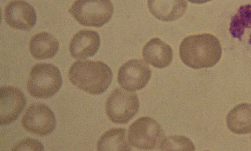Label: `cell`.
Returning a JSON list of instances; mask_svg holds the SVG:
<instances>
[{"label":"cell","instance_id":"cell-16","mask_svg":"<svg viewBox=\"0 0 251 151\" xmlns=\"http://www.w3.org/2000/svg\"><path fill=\"white\" fill-rule=\"evenodd\" d=\"M228 129L238 135H246L251 132V104L243 103L238 104L230 110L226 118Z\"/></svg>","mask_w":251,"mask_h":151},{"label":"cell","instance_id":"cell-11","mask_svg":"<svg viewBox=\"0 0 251 151\" xmlns=\"http://www.w3.org/2000/svg\"><path fill=\"white\" fill-rule=\"evenodd\" d=\"M99 34L93 30H81L71 40L69 50L71 55L76 59H86L94 57L100 48Z\"/></svg>","mask_w":251,"mask_h":151},{"label":"cell","instance_id":"cell-12","mask_svg":"<svg viewBox=\"0 0 251 151\" xmlns=\"http://www.w3.org/2000/svg\"><path fill=\"white\" fill-rule=\"evenodd\" d=\"M142 55L146 63L155 68L163 69L172 63L174 54L171 45L159 38H153L145 44Z\"/></svg>","mask_w":251,"mask_h":151},{"label":"cell","instance_id":"cell-3","mask_svg":"<svg viewBox=\"0 0 251 151\" xmlns=\"http://www.w3.org/2000/svg\"><path fill=\"white\" fill-rule=\"evenodd\" d=\"M62 77L56 66L51 64H39L31 68L27 89L32 97L50 98L61 89Z\"/></svg>","mask_w":251,"mask_h":151},{"label":"cell","instance_id":"cell-6","mask_svg":"<svg viewBox=\"0 0 251 151\" xmlns=\"http://www.w3.org/2000/svg\"><path fill=\"white\" fill-rule=\"evenodd\" d=\"M139 108L137 95L120 88L111 93L105 104L106 114L115 124L128 123L137 114Z\"/></svg>","mask_w":251,"mask_h":151},{"label":"cell","instance_id":"cell-10","mask_svg":"<svg viewBox=\"0 0 251 151\" xmlns=\"http://www.w3.org/2000/svg\"><path fill=\"white\" fill-rule=\"evenodd\" d=\"M4 19L10 28L29 31L36 24L37 15L33 6L25 0H13L6 5Z\"/></svg>","mask_w":251,"mask_h":151},{"label":"cell","instance_id":"cell-13","mask_svg":"<svg viewBox=\"0 0 251 151\" xmlns=\"http://www.w3.org/2000/svg\"><path fill=\"white\" fill-rule=\"evenodd\" d=\"M149 10L162 22H175L184 15L188 8L186 0H148Z\"/></svg>","mask_w":251,"mask_h":151},{"label":"cell","instance_id":"cell-15","mask_svg":"<svg viewBox=\"0 0 251 151\" xmlns=\"http://www.w3.org/2000/svg\"><path fill=\"white\" fill-rule=\"evenodd\" d=\"M58 49L57 39L48 32L36 34L30 40V53L35 59H51L57 54Z\"/></svg>","mask_w":251,"mask_h":151},{"label":"cell","instance_id":"cell-14","mask_svg":"<svg viewBox=\"0 0 251 151\" xmlns=\"http://www.w3.org/2000/svg\"><path fill=\"white\" fill-rule=\"evenodd\" d=\"M229 32L232 38L251 47V4L238 9L230 22Z\"/></svg>","mask_w":251,"mask_h":151},{"label":"cell","instance_id":"cell-2","mask_svg":"<svg viewBox=\"0 0 251 151\" xmlns=\"http://www.w3.org/2000/svg\"><path fill=\"white\" fill-rule=\"evenodd\" d=\"M71 83L81 90L91 95L104 93L112 83V72L101 61L80 60L69 69Z\"/></svg>","mask_w":251,"mask_h":151},{"label":"cell","instance_id":"cell-4","mask_svg":"<svg viewBox=\"0 0 251 151\" xmlns=\"http://www.w3.org/2000/svg\"><path fill=\"white\" fill-rule=\"evenodd\" d=\"M69 13L82 25L100 28L111 20L114 6L111 0H75Z\"/></svg>","mask_w":251,"mask_h":151},{"label":"cell","instance_id":"cell-7","mask_svg":"<svg viewBox=\"0 0 251 151\" xmlns=\"http://www.w3.org/2000/svg\"><path fill=\"white\" fill-rule=\"evenodd\" d=\"M26 131L39 136L53 132L56 128V118L49 107L43 104H31L22 120Z\"/></svg>","mask_w":251,"mask_h":151},{"label":"cell","instance_id":"cell-20","mask_svg":"<svg viewBox=\"0 0 251 151\" xmlns=\"http://www.w3.org/2000/svg\"><path fill=\"white\" fill-rule=\"evenodd\" d=\"M188 1L194 4H203V3L210 2L212 0H188Z\"/></svg>","mask_w":251,"mask_h":151},{"label":"cell","instance_id":"cell-17","mask_svg":"<svg viewBox=\"0 0 251 151\" xmlns=\"http://www.w3.org/2000/svg\"><path fill=\"white\" fill-rule=\"evenodd\" d=\"M126 133L125 129H112L105 131L98 141V151H131Z\"/></svg>","mask_w":251,"mask_h":151},{"label":"cell","instance_id":"cell-5","mask_svg":"<svg viewBox=\"0 0 251 151\" xmlns=\"http://www.w3.org/2000/svg\"><path fill=\"white\" fill-rule=\"evenodd\" d=\"M164 136V131L155 120L142 117L129 126L128 142L137 149L149 151L156 148Z\"/></svg>","mask_w":251,"mask_h":151},{"label":"cell","instance_id":"cell-19","mask_svg":"<svg viewBox=\"0 0 251 151\" xmlns=\"http://www.w3.org/2000/svg\"><path fill=\"white\" fill-rule=\"evenodd\" d=\"M43 150H44V147L40 142L30 138L22 139L12 148V151H43Z\"/></svg>","mask_w":251,"mask_h":151},{"label":"cell","instance_id":"cell-8","mask_svg":"<svg viewBox=\"0 0 251 151\" xmlns=\"http://www.w3.org/2000/svg\"><path fill=\"white\" fill-rule=\"evenodd\" d=\"M151 71L142 60H129L118 73V83L122 88L129 92L141 90L151 79Z\"/></svg>","mask_w":251,"mask_h":151},{"label":"cell","instance_id":"cell-18","mask_svg":"<svg viewBox=\"0 0 251 151\" xmlns=\"http://www.w3.org/2000/svg\"><path fill=\"white\" fill-rule=\"evenodd\" d=\"M161 151H195L194 144L183 135H172L165 138L159 144Z\"/></svg>","mask_w":251,"mask_h":151},{"label":"cell","instance_id":"cell-1","mask_svg":"<svg viewBox=\"0 0 251 151\" xmlns=\"http://www.w3.org/2000/svg\"><path fill=\"white\" fill-rule=\"evenodd\" d=\"M184 65L192 69L209 68L219 62L222 48L219 40L211 34H200L184 38L179 47Z\"/></svg>","mask_w":251,"mask_h":151},{"label":"cell","instance_id":"cell-9","mask_svg":"<svg viewBox=\"0 0 251 151\" xmlns=\"http://www.w3.org/2000/svg\"><path fill=\"white\" fill-rule=\"evenodd\" d=\"M25 96L16 87H1L0 89V124L8 126L18 119L25 108Z\"/></svg>","mask_w":251,"mask_h":151}]
</instances>
